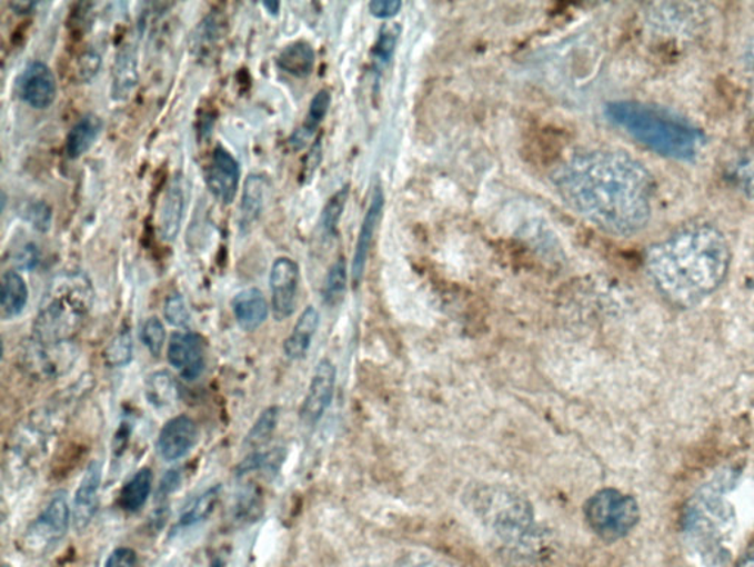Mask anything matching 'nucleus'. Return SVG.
Masks as SVG:
<instances>
[{"label": "nucleus", "mask_w": 754, "mask_h": 567, "mask_svg": "<svg viewBox=\"0 0 754 567\" xmlns=\"http://www.w3.org/2000/svg\"><path fill=\"white\" fill-rule=\"evenodd\" d=\"M553 182L573 210L611 236H635L652 219L654 179L626 152L577 155L555 170Z\"/></svg>", "instance_id": "f257e3e1"}, {"label": "nucleus", "mask_w": 754, "mask_h": 567, "mask_svg": "<svg viewBox=\"0 0 754 567\" xmlns=\"http://www.w3.org/2000/svg\"><path fill=\"white\" fill-rule=\"evenodd\" d=\"M645 269L665 299L680 308L702 304L725 282L731 247L715 225H685L645 253Z\"/></svg>", "instance_id": "f03ea898"}, {"label": "nucleus", "mask_w": 754, "mask_h": 567, "mask_svg": "<svg viewBox=\"0 0 754 567\" xmlns=\"http://www.w3.org/2000/svg\"><path fill=\"white\" fill-rule=\"evenodd\" d=\"M468 504L486 529L504 544L512 559L540 560L544 535L525 495L501 485H481L468 493Z\"/></svg>", "instance_id": "7ed1b4c3"}, {"label": "nucleus", "mask_w": 754, "mask_h": 567, "mask_svg": "<svg viewBox=\"0 0 754 567\" xmlns=\"http://www.w3.org/2000/svg\"><path fill=\"white\" fill-rule=\"evenodd\" d=\"M607 119L659 156L694 160L706 143L703 130L665 108L634 101L607 103Z\"/></svg>", "instance_id": "20e7f679"}, {"label": "nucleus", "mask_w": 754, "mask_h": 567, "mask_svg": "<svg viewBox=\"0 0 754 567\" xmlns=\"http://www.w3.org/2000/svg\"><path fill=\"white\" fill-rule=\"evenodd\" d=\"M93 288L81 272L58 276L36 315L33 341L40 350H57L79 332L93 304Z\"/></svg>", "instance_id": "39448f33"}, {"label": "nucleus", "mask_w": 754, "mask_h": 567, "mask_svg": "<svg viewBox=\"0 0 754 567\" xmlns=\"http://www.w3.org/2000/svg\"><path fill=\"white\" fill-rule=\"evenodd\" d=\"M735 534L734 508L724 490L708 488L694 498L684 520L686 547L704 567L724 565Z\"/></svg>", "instance_id": "423d86ee"}, {"label": "nucleus", "mask_w": 754, "mask_h": 567, "mask_svg": "<svg viewBox=\"0 0 754 567\" xmlns=\"http://www.w3.org/2000/svg\"><path fill=\"white\" fill-rule=\"evenodd\" d=\"M586 525L600 539L616 543L639 525V503L615 488H604L591 495L584 506Z\"/></svg>", "instance_id": "0eeeda50"}, {"label": "nucleus", "mask_w": 754, "mask_h": 567, "mask_svg": "<svg viewBox=\"0 0 754 567\" xmlns=\"http://www.w3.org/2000/svg\"><path fill=\"white\" fill-rule=\"evenodd\" d=\"M71 508L64 490L53 495L44 510L36 517L24 535L26 550L39 556L49 553L69 533Z\"/></svg>", "instance_id": "6e6552de"}, {"label": "nucleus", "mask_w": 754, "mask_h": 567, "mask_svg": "<svg viewBox=\"0 0 754 567\" xmlns=\"http://www.w3.org/2000/svg\"><path fill=\"white\" fill-rule=\"evenodd\" d=\"M336 386V367L331 359H322L311 377L309 391L301 407V420L305 426H315L331 407Z\"/></svg>", "instance_id": "1a4fd4ad"}, {"label": "nucleus", "mask_w": 754, "mask_h": 567, "mask_svg": "<svg viewBox=\"0 0 754 567\" xmlns=\"http://www.w3.org/2000/svg\"><path fill=\"white\" fill-rule=\"evenodd\" d=\"M298 287H300V267L295 260L275 259L272 272H270L272 310L275 321H284L292 317L296 306Z\"/></svg>", "instance_id": "9d476101"}, {"label": "nucleus", "mask_w": 754, "mask_h": 567, "mask_svg": "<svg viewBox=\"0 0 754 567\" xmlns=\"http://www.w3.org/2000/svg\"><path fill=\"white\" fill-rule=\"evenodd\" d=\"M241 181V166L230 151L217 146L205 169V182L212 196L223 205H232Z\"/></svg>", "instance_id": "9b49d317"}, {"label": "nucleus", "mask_w": 754, "mask_h": 567, "mask_svg": "<svg viewBox=\"0 0 754 567\" xmlns=\"http://www.w3.org/2000/svg\"><path fill=\"white\" fill-rule=\"evenodd\" d=\"M18 94L34 110H48L56 102L58 83L51 67L31 61L18 79Z\"/></svg>", "instance_id": "f8f14e48"}, {"label": "nucleus", "mask_w": 754, "mask_h": 567, "mask_svg": "<svg viewBox=\"0 0 754 567\" xmlns=\"http://www.w3.org/2000/svg\"><path fill=\"white\" fill-rule=\"evenodd\" d=\"M167 358L184 380H197L205 368V348L202 337L192 331L174 332L167 349Z\"/></svg>", "instance_id": "ddd939ff"}, {"label": "nucleus", "mask_w": 754, "mask_h": 567, "mask_svg": "<svg viewBox=\"0 0 754 567\" xmlns=\"http://www.w3.org/2000/svg\"><path fill=\"white\" fill-rule=\"evenodd\" d=\"M200 439V429L193 418L178 416L167 421L158 436V454L164 461H179L187 457Z\"/></svg>", "instance_id": "4468645a"}, {"label": "nucleus", "mask_w": 754, "mask_h": 567, "mask_svg": "<svg viewBox=\"0 0 754 567\" xmlns=\"http://www.w3.org/2000/svg\"><path fill=\"white\" fill-rule=\"evenodd\" d=\"M102 484L101 462L92 461L84 471L79 488L76 490L71 507L72 526L77 533H83L92 524L99 507V490Z\"/></svg>", "instance_id": "2eb2a0df"}, {"label": "nucleus", "mask_w": 754, "mask_h": 567, "mask_svg": "<svg viewBox=\"0 0 754 567\" xmlns=\"http://www.w3.org/2000/svg\"><path fill=\"white\" fill-rule=\"evenodd\" d=\"M184 210H187V189L183 178L174 177L167 187L158 210V233L161 240L174 242L182 229Z\"/></svg>", "instance_id": "dca6fc26"}, {"label": "nucleus", "mask_w": 754, "mask_h": 567, "mask_svg": "<svg viewBox=\"0 0 754 567\" xmlns=\"http://www.w3.org/2000/svg\"><path fill=\"white\" fill-rule=\"evenodd\" d=\"M383 206H385V196H383L381 188H376L374 189L368 213H365L363 223H361L354 258H352L351 276L355 288L363 280L370 249H372L373 245L374 232H376L379 220H381Z\"/></svg>", "instance_id": "f3484780"}, {"label": "nucleus", "mask_w": 754, "mask_h": 567, "mask_svg": "<svg viewBox=\"0 0 754 567\" xmlns=\"http://www.w3.org/2000/svg\"><path fill=\"white\" fill-rule=\"evenodd\" d=\"M232 309L239 327L250 332L259 330L269 318L268 300L259 288L239 291L233 297Z\"/></svg>", "instance_id": "a211bd4d"}, {"label": "nucleus", "mask_w": 754, "mask_h": 567, "mask_svg": "<svg viewBox=\"0 0 754 567\" xmlns=\"http://www.w3.org/2000/svg\"><path fill=\"white\" fill-rule=\"evenodd\" d=\"M139 84L138 52L132 44L117 52L112 67L111 94L115 101H128Z\"/></svg>", "instance_id": "6ab92c4d"}, {"label": "nucleus", "mask_w": 754, "mask_h": 567, "mask_svg": "<svg viewBox=\"0 0 754 567\" xmlns=\"http://www.w3.org/2000/svg\"><path fill=\"white\" fill-rule=\"evenodd\" d=\"M320 324V315L314 306H309L304 312L300 315L295 327L288 339L284 340L283 352L291 361H300L309 354L311 341H313L315 331H318Z\"/></svg>", "instance_id": "aec40b11"}, {"label": "nucleus", "mask_w": 754, "mask_h": 567, "mask_svg": "<svg viewBox=\"0 0 754 567\" xmlns=\"http://www.w3.org/2000/svg\"><path fill=\"white\" fill-rule=\"evenodd\" d=\"M332 97L328 89H322L311 99L309 112H306L305 121L291 135L288 139V146L292 151H300L305 148L310 139L314 137L315 130L322 125L324 117L328 116L329 108H331Z\"/></svg>", "instance_id": "412c9836"}, {"label": "nucleus", "mask_w": 754, "mask_h": 567, "mask_svg": "<svg viewBox=\"0 0 754 567\" xmlns=\"http://www.w3.org/2000/svg\"><path fill=\"white\" fill-rule=\"evenodd\" d=\"M269 182L260 175H251L243 187L241 209H239V225L243 231H250L252 225L260 219L268 196Z\"/></svg>", "instance_id": "4be33fe9"}, {"label": "nucleus", "mask_w": 754, "mask_h": 567, "mask_svg": "<svg viewBox=\"0 0 754 567\" xmlns=\"http://www.w3.org/2000/svg\"><path fill=\"white\" fill-rule=\"evenodd\" d=\"M103 129L101 117L94 112H88L80 117L72 126L67 137L66 151L69 159L77 160L92 148Z\"/></svg>", "instance_id": "5701e85b"}, {"label": "nucleus", "mask_w": 754, "mask_h": 567, "mask_svg": "<svg viewBox=\"0 0 754 567\" xmlns=\"http://www.w3.org/2000/svg\"><path fill=\"white\" fill-rule=\"evenodd\" d=\"M275 62L284 73L296 79H305L313 73L315 52L309 42L296 40V42L289 43L280 51Z\"/></svg>", "instance_id": "b1692460"}, {"label": "nucleus", "mask_w": 754, "mask_h": 567, "mask_svg": "<svg viewBox=\"0 0 754 567\" xmlns=\"http://www.w3.org/2000/svg\"><path fill=\"white\" fill-rule=\"evenodd\" d=\"M29 287L24 278L17 271H7L2 276V291H0V306L3 318L18 317L29 304Z\"/></svg>", "instance_id": "393cba45"}, {"label": "nucleus", "mask_w": 754, "mask_h": 567, "mask_svg": "<svg viewBox=\"0 0 754 567\" xmlns=\"http://www.w3.org/2000/svg\"><path fill=\"white\" fill-rule=\"evenodd\" d=\"M152 485L153 475L151 469L143 467V469L134 472L132 479L121 489L120 507L128 513H138L148 503L149 497H151Z\"/></svg>", "instance_id": "a878e982"}, {"label": "nucleus", "mask_w": 754, "mask_h": 567, "mask_svg": "<svg viewBox=\"0 0 754 567\" xmlns=\"http://www.w3.org/2000/svg\"><path fill=\"white\" fill-rule=\"evenodd\" d=\"M144 394L153 407L164 408L178 399L179 390L170 372L158 371L148 377Z\"/></svg>", "instance_id": "bb28decb"}, {"label": "nucleus", "mask_w": 754, "mask_h": 567, "mask_svg": "<svg viewBox=\"0 0 754 567\" xmlns=\"http://www.w3.org/2000/svg\"><path fill=\"white\" fill-rule=\"evenodd\" d=\"M221 486L215 485L208 488L200 497L193 499L180 516V525L192 526L204 521L214 511L219 503Z\"/></svg>", "instance_id": "cd10ccee"}, {"label": "nucleus", "mask_w": 754, "mask_h": 567, "mask_svg": "<svg viewBox=\"0 0 754 567\" xmlns=\"http://www.w3.org/2000/svg\"><path fill=\"white\" fill-rule=\"evenodd\" d=\"M223 36V20L217 13H210L198 24L193 33V49L200 56L211 52Z\"/></svg>", "instance_id": "c85d7f7f"}, {"label": "nucleus", "mask_w": 754, "mask_h": 567, "mask_svg": "<svg viewBox=\"0 0 754 567\" xmlns=\"http://www.w3.org/2000/svg\"><path fill=\"white\" fill-rule=\"evenodd\" d=\"M731 181L754 201V148L740 155L730 168Z\"/></svg>", "instance_id": "c756f323"}, {"label": "nucleus", "mask_w": 754, "mask_h": 567, "mask_svg": "<svg viewBox=\"0 0 754 567\" xmlns=\"http://www.w3.org/2000/svg\"><path fill=\"white\" fill-rule=\"evenodd\" d=\"M348 286V271L345 259H338L329 269L323 287V300L328 306H338L345 296Z\"/></svg>", "instance_id": "7c9ffc66"}, {"label": "nucleus", "mask_w": 754, "mask_h": 567, "mask_svg": "<svg viewBox=\"0 0 754 567\" xmlns=\"http://www.w3.org/2000/svg\"><path fill=\"white\" fill-rule=\"evenodd\" d=\"M280 411L278 407H270L252 426L250 434L247 436V445L252 449H259L268 444L272 438L275 427H278Z\"/></svg>", "instance_id": "2f4dec72"}, {"label": "nucleus", "mask_w": 754, "mask_h": 567, "mask_svg": "<svg viewBox=\"0 0 754 567\" xmlns=\"http://www.w3.org/2000/svg\"><path fill=\"white\" fill-rule=\"evenodd\" d=\"M133 358V339L132 332L129 330H121L119 335L111 340L105 350V362L110 367L120 368L129 366Z\"/></svg>", "instance_id": "473e14b6"}, {"label": "nucleus", "mask_w": 754, "mask_h": 567, "mask_svg": "<svg viewBox=\"0 0 754 567\" xmlns=\"http://www.w3.org/2000/svg\"><path fill=\"white\" fill-rule=\"evenodd\" d=\"M348 196H350V188L343 187L328 201L326 207H324L322 216V228L323 232L328 237H335L338 225H340L341 216L343 209L348 201Z\"/></svg>", "instance_id": "72a5a7b5"}, {"label": "nucleus", "mask_w": 754, "mask_h": 567, "mask_svg": "<svg viewBox=\"0 0 754 567\" xmlns=\"http://www.w3.org/2000/svg\"><path fill=\"white\" fill-rule=\"evenodd\" d=\"M140 339L152 357H160L167 339L165 327L161 319L148 318L140 330Z\"/></svg>", "instance_id": "f704fd0d"}, {"label": "nucleus", "mask_w": 754, "mask_h": 567, "mask_svg": "<svg viewBox=\"0 0 754 567\" xmlns=\"http://www.w3.org/2000/svg\"><path fill=\"white\" fill-rule=\"evenodd\" d=\"M400 26L390 24L383 27L381 36H379L376 44H374L373 57L378 64H386L394 56L396 40L400 36Z\"/></svg>", "instance_id": "c9c22d12"}, {"label": "nucleus", "mask_w": 754, "mask_h": 567, "mask_svg": "<svg viewBox=\"0 0 754 567\" xmlns=\"http://www.w3.org/2000/svg\"><path fill=\"white\" fill-rule=\"evenodd\" d=\"M102 58L94 49H86L76 62V79L80 83L92 82L101 70Z\"/></svg>", "instance_id": "e433bc0d"}, {"label": "nucleus", "mask_w": 754, "mask_h": 567, "mask_svg": "<svg viewBox=\"0 0 754 567\" xmlns=\"http://www.w3.org/2000/svg\"><path fill=\"white\" fill-rule=\"evenodd\" d=\"M164 317L170 326L178 328L188 327V324L191 322V314H189L187 301H184L183 296H180L179 292L167 297Z\"/></svg>", "instance_id": "4c0bfd02"}, {"label": "nucleus", "mask_w": 754, "mask_h": 567, "mask_svg": "<svg viewBox=\"0 0 754 567\" xmlns=\"http://www.w3.org/2000/svg\"><path fill=\"white\" fill-rule=\"evenodd\" d=\"M24 219L39 232H48L52 225V209L48 202L33 201L24 207Z\"/></svg>", "instance_id": "58836bf2"}, {"label": "nucleus", "mask_w": 754, "mask_h": 567, "mask_svg": "<svg viewBox=\"0 0 754 567\" xmlns=\"http://www.w3.org/2000/svg\"><path fill=\"white\" fill-rule=\"evenodd\" d=\"M39 262V247L33 245V242H29V245L22 247V249L18 251L16 256L17 268L21 269V271H33V269L38 267Z\"/></svg>", "instance_id": "ea45409f"}, {"label": "nucleus", "mask_w": 754, "mask_h": 567, "mask_svg": "<svg viewBox=\"0 0 754 567\" xmlns=\"http://www.w3.org/2000/svg\"><path fill=\"white\" fill-rule=\"evenodd\" d=\"M137 565L138 553L129 547L117 548L105 561V567H137Z\"/></svg>", "instance_id": "a19ab883"}, {"label": "nucleus", "mask_w": 754, "mask_h": 567, "mask_svg": "<svg viewBox=\"0 0 754 567\" xmlns=\"http://www.w3.org/2000/svg\"><path fill=\"white\" fill-rule=\"evenodd\" d=\"M403 3L400 0H374L369 4L370 13L381 20H390L401 11Z\"/></svg>", "instance_id": "79ce46f5"}, {"label": "nucleus", "mask_w": 754, "mask_h": 567, "mask_svg": "<svg viewBox=\"0 0 754 567\" xmlns=\"http://www.w3.org/2000/svg\"><path fill=\"white\" fill-rule=\"evenodd\" d=\"M320 161H322V141L318 139L314 146L311 147L309 155L305 157L304 168H302L301 179L302 182H309L315 170H318Z\"/></svg>", "instance_id": "37998d69"}, {"label": "nucleus", "mask_w": 754, "mask_h": 567, "mask_svg": "<svg viewBox=\"0 0 754 567\" xmlns=\"http://www.w3.org/2000/svg\"><path fill=\"white\" fill-rule=\"evenodd\" d=\"M392 567H455V566L449 564V561L436 559V557L433 556L418 555L405 557V559L400 560L399 564H395Z\"/></svg>", "instance_id": "c03bdc74"}, {"label": "nucleus", "mask_w": 754, "mask_h": 567, "mask_svg": "<svg viewBox=\"0 0 754 567\" xmlns=\"http://www.w3.org/2000/svg\"><path fill=\"white\" fill-rule=\"evenodd\" d=\"M744 61H746L748 76H751V91H748V103H751V111L754 119V36L751 39V42L747 43L746 52H744Z\"/></svg>", "instance_id": "a18cd8bd"}, {"label": "nucleus", "mask_w": 754, "mask_h": 567, "mask_svg": "<svg viewBox=\"0 0 754 567\" xmlns=\"http://www.w3.org/2000/svg\"><path fill=\"white\" fill-rule=\"evenodd\" d=\"M180 484V472L175 470H171L167 472L164 476V479L161 481L160 486V497H165V495H169L173 493V490L179 488Z\"/></svg>", "instance_id": "49530a36"}, {"label": "nucleus", "mask_w": 754, "mask_h": 567, "mask_svg": "<svg viewBox=\"0 0 754 567\" xmlns=\"http://www.w3.org/2000/svg\"><path fill=\"white\" fill-rule=\"evenodd\" d=\"M735 567H754V541L744 551V555L740 557L738 564Z\"/></svg>", "instance_id": "de8ad7c7"}, {"label": "nucleus", "mask_w": 754, "mask_h": 567, "mask_svg": "<svg viewBox=\"0 0 754 567\" xmlns=\"http://www.w3.org/2000/svg\"><path fill=\"white\" fill-rule=\"evenodd\" d=\"M9 7L13 9L17 13H29L33 11L38 4L36 3H22V2H16V3H9Z\"/></svg>", "instance_id": "09e8293b"}, {"label": "nucleus", "mask_w": 754, "mask_h": 567, "mask_svg": "<svg viewBox=\"0 0 754 567\" xmlns=\"http://www.w3.org/2000/svg\"><path fill=\"white\" fill-rule=\"evenodd\" d=\"M263 7L268 9L270 13H273V16H278L280 7H282V4H280L279 2H264Z\"/></svg>", "instance_id": "8fccbe9b"}, {"label": "nucleus", "mask_w": 754, "mask_h": 567, "mask_svg": "<svg viewBox=\"0 0 754 567\" xmlns=\"http://www.w3.org/2000/svg\"><path fill=\"white\" fill-rule=\"evenodd\" d=\"M211 567H223V565H221V561L217 560L211 565Z\"/></svg>", "instance_id": "3c124183"}, {"label": "nucleus", "mask_w": 754, "mask_h": 567, "mask_svg": "<svg viewBox=\"0 0 754 567\" xmlns=\"http://www.w3.org/2000/svg\"><path fill=\"white\" fill-rule=\"evenodd\" d=\"M3 567H11V566L4 565Z\"/></svg>", "instance_id": "603ef678"}]
</instances>
